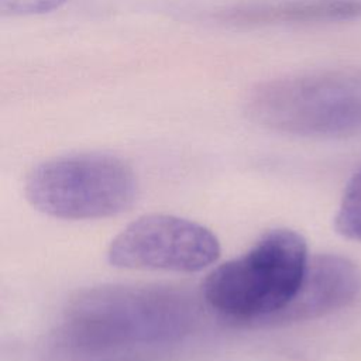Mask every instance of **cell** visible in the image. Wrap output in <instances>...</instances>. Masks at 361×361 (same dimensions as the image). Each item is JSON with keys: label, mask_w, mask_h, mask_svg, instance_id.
Listing matches in <instances>:
<instances>
[{"label": "cell", "mask_w": 361, "mask_h": 361, "mask_svg": "<svg viewBox=\"0 0 361 361\" xmlns=\"http://www.w3.org/2000/svg\"><path fill=\"white\" fill-rule=\"evenodd\" d=\"M189 320L185 300L171 292L104 286L69 303L61 336L76 351H117L176 340L188 330Z\"/></svg>", "instance_id": "6da1fadb"}, {"label": "cell", "mask_w": 361, "mask_h": 361, "mask_svg": "<svg viewBox=\"0 0 361 361\" xmlns=\"http://www.w3.org/2000/svg\"><path fill=\"white\" fill-rule=\"evenodd\" d=\"M309 258L306 240L298 231L269 230L247 252L206 276L203 298L228 320L267 323L298 292Z\"/></svg>", "instance_id": "7a4b0ae2"}, {"label": "cell", "mask_w": 361, "mask_h": 361, "mask_svg": "<svg viewBox=\"0 0 361 361\" xmlns=\"http://www.w3.org/2000/svg\"><path fill=\"white\" fill-rule=\"evenodd\" d=\"M28 203L62 220H93L128 210L138 196L134 171L103 152L54 157L35 165L24 180Z\"/></svg>", "instance_id": "3957f363"}, {"label": "cell", "mask_w": 361, "mask_h": 361, "mask_svg": "<svg viewBox=\"0 0 361 361\" xmlns=\"http://www.w3.org/2000/svg\"><path fill=\"white\" fill-rule=\"evenodd\" d=\"M252 121L279 133L330 135L361 126V68L296 75L257 86Z\"/></svg>", "instance_id": "277c9868"}, {"label": "cell", "mask_w": 361, "mask_h": 361, "mask_svg": "<svg viewBox=\"0 0 361 361\" xmlns=\"http://www.w3.org/2000/svg\"><path fill=\"white\" fill-rule=\"evenodd\" d=\"M220 257L217 237L204 226L173 214H145L110 243L107 259L116 268L199 272Z\"/></svg>", "instance_id": "5b68a950"}, {"label": "cell", "mask_w": 361, "mask_h": 361, "mask_svg": "<svg viewBox=\"0 0 361 361\" xmlns=\"http://www.w3.org/2000/svg\"><path fill=\"white\" fill-rule=\"evenodd\" d=\"M361 293V269L338 254L309 258L302 283L292 300L267 324H286L323 317L351 305Z\"/></svg>", "instance_id": "8992f818"}, {"label": "cell", "mask_w": 361, "mask_h": 361, "mask_svg": "<svg viewBox=\"0 0 361 361\" xmlns=\"http://www.w3.org/2000/svg\"><path fill=\"white\" fill-rule=\"evenodd\" d=\"M336 231L354 241H361V168L350 178L334 216Z\"/></svg>", "instance_id": "52a82bcc"}, {"label": "cell", "mask_w": 361, "mask_h": 361, "mask_svg": "<svg viewBox=\"0 0 361 361\" xmlns=\"http://www.w3.org/2000/svg\"><path fill=\"white\" fill-rule=\"evenodd\" d=\"M68 0H0V11L6 16H37L54 11Z\"/></svg>", "instance_id": "ba28073f"}]
</instances>
